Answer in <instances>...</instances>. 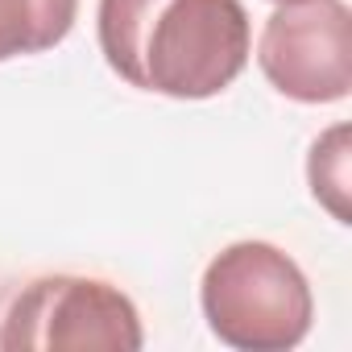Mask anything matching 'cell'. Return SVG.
<instances>
[{
  "label": "cell",
  "instance_id": "1",
  "mask_svg": "<svg viewBox=\"0 0 352 352\" xmlns=\"http://www.w3.org/2000/svg\"><path fill=\"white\" fill-rule=\"evenodd\" d=\"M104 63L137 91L212 100L249 63V13L241 0H100Z\"/></svg>",
  "mask_w": 352,
  "mask_h": 352
},
{
  "label": "cell",
  "instance_id": "2",
  "mask_svg": "<svg viewBox=\"0 0 352 352\" xmlns=\"http://www.w3.org/2000/svg\"><path fill=\"white\" fill-rule=\"evenodd\" d=\"M199 302L212 336L241 352H286L307 340L315 319L302 270L265 241L220 249L204 270Z\"/></svg>",
  "mask_w": 352,
  "mask_h": 352
},
{
  "label": "cell",
  "instance_id": "3",
  "mask_svg": "<svg viewBox=\"0 0 352 352\" xmlns=\"http://www.w3.org/2000/svg\"><path fill=\"white\" fill-rule=\"evenodd\" d=\"M141 340V319L129 294H120L112 282L79 274L34 278L0 319V348L5 352H137Z\"/></svg>",
  "mask_w": 352,
  "mask_h": 352
},
{
  "label": "cell",
  "instance_id": "4",
  "mask_svg": "<svg viewBox=\"0 0 352 352\" xmlns=\"http://www.w3.org/2000/svg\"><path fill=\"white\" fill-rule=\"evenodd\" d=\"M261 75L298 104H336L352 91V17L344 0H286L257 42Z\"/></svg>",
  "mask_w": 352,
  "mask_h": 352
},
{
  "label": "cell",
  "instance_id": "5",
  "mask_svg": "<svg viewBox=\"0 0 352 352\" xmlns=\"http://www.w3.org/2000/svg\"><path fill=\"white\" fill-rule=\"evenodd\" d=\"M79 17V0H0V63L54 50Z\"/></svg>",
  "mask_w": 352,
  "mask_h": 352
},
{
  "label": "cell",
  "instance_id": "6",
  "mask_svg": "<svg viewBox=\"0 0 352 352\" xmlns=\"http://www.w3.org/2000/svg\"><path fill=\"white\" fill-rule=\"evenodd\" d=\"M307 179H311V195H315L340 224H348V124L327 129V133L311 145Z\"/></svg>",
  "mask_w": 352,
  "mask_h": 352
},
{
  "label": "cell",
  "instance_id": "7",
  "mask_svg": "<svg viewBox=\"0 0 352 352\" xmlns=\"http://www.w3.org/2000/svg\"><path fill=\"white\" fill-rule=\"evenodd\" d=\"M274 5H286V0H274Z\"/></svg>",
  "mask_w": 352,
  "mask_h": 352
}]
</instances>
